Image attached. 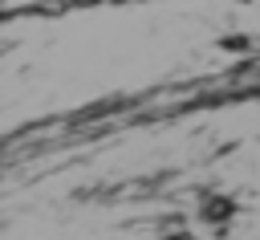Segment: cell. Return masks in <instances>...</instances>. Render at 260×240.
Wrapping results in <instances>:
<instances>
[{"mask_svg": "<svg viewBox=\"0 0 260 240\" xmlns=\"http://www.w3.org/2000/svg\"><path fill=\"white\" fill-rule=\"evenodd\" d=\"M41 4H49V0H0V8H4V16H16L20 8H41Z\"/></svg>", "mask_w": 260, "mask_h": 240, "instance_id": "6da1fadb", "label": "cell"}]
</instances>
